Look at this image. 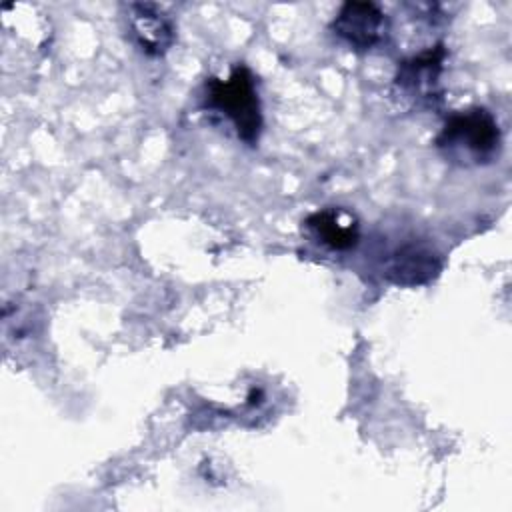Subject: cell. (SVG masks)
Returning <instances> with one entry per match:
<instances>
[{"label":"cell","instance_id":"obj_1","mask_svg":"<svg viewBox=\"0 0 512 512\" xmlns=\"http://www.w3.org/2000/svg\"><path fill=\"white\" fill-rule=\"evenodd\" d=\"M434 144L442 158L454 166H486L500 156L502 130L488 108L470 106L446 118Z\"/></svg>","mask_w":512,"mask_h":512},{"label":"cell","instance_id":"obj_2","mask_svg":"<svg viewBox=\"0 0 512 512\" xmlns=\"http://www.w3.org/2000/svg\"><path fill=\"white\" fill-rule=\"evenodd\" d=\"M204 106L224 116L236 136L248 146H256L262 134L264 116L254 74L242 62L234 64L226 80L210 76L204 82Z\"/></svg>","mask_w":512,"mask_h":512},{"label":"cell","instance_id":"obj_3","mask_svg":"<svg viewBox=\"0 0 512 512\" xmlns=\"http://www.w3.org/2000/svg\"><path fill=\"white\" fill-rule=\"evenodd\" d=\"M444 44L426 48L398 62L392 78L394 96L416 108H434L442 100V70L446 60Z\"/></svg>","mask_w":512,"mask_h":512},{"label":"cell","instance_id":"obj_4","mask_svg":"<svg viewBox=\"0 0 512 512\" xmlns=\"http://www.w3.org/2000/svg\"><path fill=\"white\" fill-rule=\"evenodd\" d=\"M330 32L350 50L368 52L380 46L388 32L390 20L374 2H344L330 22Z\"/></svg>","mask_w":512,"mask_h":512},{"label":"cell","instance_id":"obj_5","mask_svg":"<svg viewBox=\"0 0 512 512\" xmlns=\"http://www.w3.org/2000/svg\"><path fill=\"white\" fill-rule=\"evenodd\" d=\"M126 10L132 40L146 56L160 58L174 46V22L160 6L150 2H132L126 6Z\"/></svg>","mask_w":512,"mask_h":512},{"label":"cell","instance_id":"obj_6","mask_svg":"<svg viewBox=\"0 0 512 512\" xmlns=\"http://www.w3.org/2000/svg\"><path fill=\"white\" fill-rule=\"evenodd\" d=\"M440 268V256L432 248L406 242L388 256L384 264V276L396 286H420L434 280Z\"/></svg>","mask_w":512,"mask_h":512},{"label":"cell","instance_id":"obj_7","mask_svg":"<svg viewBox=\"0 0 512 512\" xmlns=\"http://www.w3.org/2000/svg\"><path fill=\"white\" fill-rule=\"evenodd\" d=\"M304 228L316 242L332 250H350L360 240L358 220L340 208H324L312 212L304 220Z\"/></svg>","mask_w":512,"mask_h":512}]
</instances>
